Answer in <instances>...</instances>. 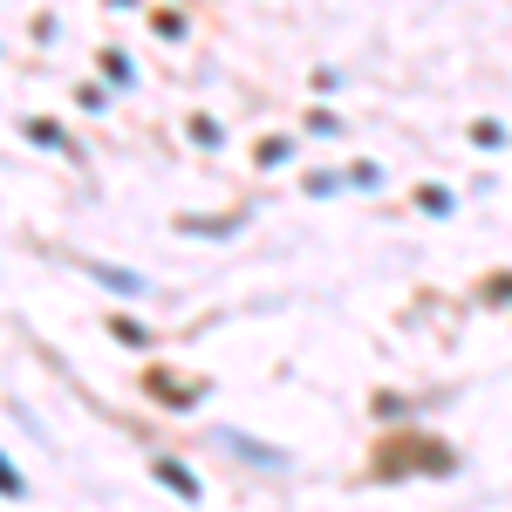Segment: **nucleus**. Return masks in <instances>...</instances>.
I'll use <instances>...</instances> for the list:
<instances>
[{"mask_svg":"<svg viewBox=\"0 0 512 512\" xmlns=\"http://www.w3.org/2000/svg\"><path fill=\"white\" fill-rule=\"evenodd\" d=\"M458 458L437 444V437H417V431H403V437H383V451H376V478H403V472H451Z\"/></svg>","mask_w":512,"mask_h":512,"instance_id":"obj_1","label":"nucleus"},{"mask_svg":"<svg viewBox=\"0 0 512 512\" xmlns=\"http://www.w3.org/2000/svg\"><path fill=\"white\" fill-rule=\"evenodd\" d=\"M151 472H158L164 485H171V492H185V499H198V478L185 472V465H178V458H158V465H151Z\"/></svg>","mask_w":512,"mask_h":512,"instance_id":"obj_2","label":"nucleus"},{"mask_svg":"<svg viewBox=\"0 0 512 512\" xmlns=\"http://www.w3.org/2000/svg\"><path fill=\"white\" fill-rule=\"evenodd\" d=\"M151 396H158V403H192L198 383H178V376H164V369H158V376H151Z\"/></svg>","mask_w":512,"mask_h":512,"instance_id":"obj_3","label":"nucleus"}]
</instances>
